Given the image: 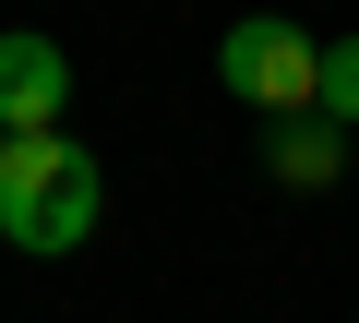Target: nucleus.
Listing matches in <instances>:
<instances>
[{
    "instance_id": "nucleus-1",
    "label": "nucleus",
    "mask_w": 359,
    "mask_h": 323,
    "mask_svg": "<svg viewBox=\"0 0 359 323\" xmlns=\"http://www.w3.org/2000/svg\"><path fill=\"white\" fill-rule=\"evenodd\" d=\"M96 204H108V180H96V156H84L72 132L0 144V240H13L25 263H60V252H84Z\"/></svg>"
},
{
    "instance_id": "nucleus-2",
    "label": "nucleus",
    "mask_w": 359,
    "mask_h": 323,
    "mask_svg": "<svg viewBox=\"0 0 359 323\" xmlns=\"http://www.w3.org/2000/svg\"><path fill=\"white\" fill-rule=\"evenodd\" d=\"M216 84L252 96V108H276V120H311V108H323V48H311L299 25H276V13H240V25L216 36Z\"/></svg>"
},
{
    "instance_id": "nucleus-3",
    "label": "nucleus",
    "mask_w": 359,
    "mask_h": 323,
    "mask_svg": "<svg viewBox=\"0 0 359 323\" xmlns=\"http://www.w3.org/2000/svg\"><path fill=\"white\" fill-rule=\"evenodd\" d=\"M72 108V60L48 36H0V144H36Z\"/></svg>"
},
{
    "instance_id": "nucleus-4",
    "label": "nucleus",
    "mask_w": 359,
    "mask_h": 323,
    "mask_svg": "<svg viewBox=\"0 0 359 323\" xmlns=\"http://www.w3.org/2000/svg\"><path fill=\"white\" fill-rule=\"evenodd\" d=\"M264 168H276V192H335V168H347V132L311 108V120H276L264 132Z\"/></svg>"
},
{
    "instance_id": "nucleus-5",
    "label": "nucleus",
    "mask_w": 359,
    "mask_h": 323,
    "mask_svg": "<svg viewBox=\"0 0 359 323\" xmlns=\"http://www.w3.org/2000/svg\"><path fill=\"white\" fill-rule=\"evenodd\" d=\"M323 120H335V132H359V36H335V48H323Z\"/></svg>"
}]
</instances>
